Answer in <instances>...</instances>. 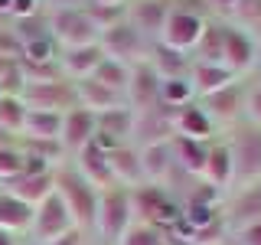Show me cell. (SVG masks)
Segmentation results:
<instances>
[{
    "label": "cell",
    "instance_id": "cell-30",
    "mask_svg": "<svg viewBox=\"0 0 261 245\" xmlns=\"http://www.w3.org/2000/svg\"><path fill=\"white\" fill-rule=\"evenodd\" d=\"M59 134H62V114L30 111L27 108V121H23L20 141H59Z\"/></svg>",
    "mask_w": 261,
    "mask_h": 245
},
{
    "label": "cell",
    "instance_id": "cell-19",
    "mask_svg": "<svg viewBox=\"0 0 261 245\" xmlns=\"http://www.w3.org/2000/svg\"><path fill=\"white\" fill-rule=\"evenodd\" d=\"M69 163L88 180V183L95 186L98 193H105V190H111V186H114L111 163H108V151H101V147H98L95 141L88 144V147H82L75 157H69Z\"/></svg>",
    "mask_w": 261,
    "mask_h": 245
},
{
    "label": "cell",
    "instance_id": "cell-9",
    "mask_svg": "<svg viewBox=\"0 0 261 245\" xmlns=\"http://www.w3.org/2000/svg\"><path fill=\"white\" fill-rule=\"evenodd\" d=\"M222 219H225V229L228 235L235 229H245L251 223L261 219V180H251V183H242V186H232L222 200Z\"/></svg>",
    "mask_w": 261,
    "mask_h": 245
},
{
    "label": "cell",
    "instance_id": "cell-4",
    "mask_svg": "<svg viewBox=\"0 0 261 245\" xmlns=\"http://www.w3.org/2000/svg\"><path fill=\"white\" fill-rule=\"evenodd\" d=\"M225 144L235 163V186L261 180V128L251 121H239L235 128H228Z\"/></svg>",
    "mask_w": 261,
    "mask_h": 245
},
{
    "label": "cell",
    "instance_id": "cell-44",
    "mask_svg": "<svg viewBox=\"0 0 261 245\" xmlns=\"http://www.w3.org/2000/svg\"><path fill=\"white\" fill-rule=\"evenodd\" d=\"M228 245H261V219L245 229H235L232 235H228Z\"/></svg>",
    "mask_w": 261,
    "mask_h": 245
},
{
    "label": "cell",
    "instance_id": "cell-33",
    "mask_svg": "<svg viewBox=\"0 0 261 245\" xmlns=\"http://www.w3.org/2000/svg\"><path fill=\"white\" fill-rule=\"evenodd\" d=\"M196 102V92L190 85V76L183 79H160V108L167 111H179L186 105Z\"/></svg>",
    "mask_w": 261,
    "mask_h": 245
},
{
    "label": "cell",
    "instance_id": "cell-45",
    "mask_svg": "<svg viewBox=\"0 0 261 245\" xmlns=\"http://www.w3.org/2000/svg\"><path fill=\"white\" fill-rule=\"evenodd\" d=\"M0 59H20V39L13 36V27L0 30Z\"/></svg>",
    "mask_w": 261,
    "mask_h": 245
},
{
    "label": "cell",
    "instance_id": "cell-47",
    "mask_svg": "<svg viewBox=\"0 0 261 245\" xmlns=\"http://www.w3.org/2000/svg\"><path fill=\"white\" fill-rule=\"evenodd\" d=\"M46 245H85V232H82V229H72L69 235H62V239H56V242H46Z\"/></svg>",
    "mask_w": 261,
    "mask_h": 245
},
{
    "label": "cell",
    "instance_id": "cell-7",
    "mask_svg": "<svg viewBox=\"0 0 261 245\" xmlns=\"http://www.w3.org/2000/svg\"><path fill=\"white\" fill-rule=\"evenodd\" d=\"M98 46L105 49V56H108V59L127 65V69H134V65L147 62L153 43L147 36H141V33L130 27L127 20H121V23H114V27H108L101 36H98Z\"/></svg>",
    "mask_w": 261,
    "mask_h": 245
},
{
    "label": "cell",
    "instance_id": "cell-42",
    "mask_svg": "<svg viewBox=\"0 0 261 245\" xmlns=\"http://www.w3.org/2000/svg\"><path fill=\"white\" fill-rule=\"evenodd\" d=\"M245 121L261 128V79L255 85H248V92H245Z\"/></svg>",
    "mask_w": 261,
    "mask_h": 245
},
{
    "label": "cell",
    "instance_id": "cell-2",
    "mask_svg": "<svg viewBox=\"0 0 261 245\" xmlns=\"http://www.w3.org/2000/svg\"><path fill=\"white\" fill-rule=\"evenodd\" d=\"M130 206H134V219L147 223L160 232H170L179 219H183V206L167 186H153V183H141L130 190Z\"/></svg>",
    "mask_w": 261,
    "mask_h": 245
},
{
    "label": "cell",
    "instance_id": "cell-18",
    "mask_svg": "<svg viewBox=\"0 0 261 245\" xmlns=\"http://www.w3.org/2000/svg\"><path fill=\"white\" fill-rule=\"evenodd\" d=\"M0 190L10 193L13 200H20L23 206L36 209L39 203H43L46 196L56 190V170H46V174H27V170H23L20 177L7 180V183L0 186Z\"/></svg>",
    "mask_w": 261,
    "mask_h": 245
},
{
    "label": "cell",
    "instance_id": "cell-35",
    "mask_svg": "<svg viewBox=\"0 0 261 245\" xmlns=\"http://www.w3.org/2000/svg\"><path fill=\"white\" fill-rule=\"evenodd\" d=\"M23 121H27V105L20 102V95H4L0 98V128L7 134L20 137L23 134Z\"/></svg>",
    "mask_w": 261,
    "mask_h": 245
},
{
    "label": "cell",
    "instance_id": "cell-27",
    "mask_svg": "<svg viewBox=\"0 0 261 245\" xmlns=\"http://www.w3.org/2000/svg\"><path fill=\"white\" fill-rule=\"evenodd\" d=\"M173 160H176V170H183L186 177L193 180H202L206 174V157H209V144H199V141H186V137H173Z\"/></svg>",
    "mask_w": 261,
    "mask_h": 245
},
{
    "label": "cell",
    "instance_id": "cell-34",
    "mask_svg": "<svg viewBox=\"0 0 261 245\" xmlns=\"http://www.w3.org/2000/svg\"><path fill=\"white\" fill-rule=\"evenodd\" d=\"M20 62H30V65H56V62H59V46H56L53 36L23 43L20 46Z\"/></svg>",
    "mask_w": 261,
    "mask_h": 245
},
{
    "label": "cell",
    "instance_id": "cell-48",
    "mask_svg": "<svg viewBox=\"0 0 261 245\" xmlns=\"http://www.w3.org/2000/svg\"><path fill=\"white\" fill-rule=\"evenodd\" d=\"M0 245H20V235L7 232V229H0Z\"/></svg>",
    "mask_w": 261,
    "mask_h": 245
},
{
    "label": "cell",
    "instance_id": "cell-6",
    "mask_svg": "<svg viewBox=\"0 0 261 245\" xmlns=\"http://www.w3.org/2000/svg\"><path fill=\"white\" fill-rule=\"evenodd\" d=\"M72 229H79L75 219H72L69 206L62 203V196L53 190L36 209H33V223H30L27 239H30V245H46V242H56V239H62V235H69Z\"/></svg>",
    "mask_w": 261,
    "mask_h": 245
},
{
    "label": "cell",
    "instance_id": "cell-25",
    "mask_svg": "<svg viewBox=\"0 0 261 245\" xmlns=\"http://www.w3.org/2000/svg\"><path fill=\"white\" fill-rule=\"evenodd\" d=\"M72 85H75V105L85 108V111H92V114H101V111H111V108L127 105L124 95L105 88L101 82H95V79H82V82H72Z\"/></svg>",
    "mask_w": 261,
    "mask_h": 245
},
{
    "label": "cell",
    "instance_id": "cell-43",
    "mask_svg": "<svg viewBox=\"0 0 261 245\" xmlns=\"http://www.w3.org/2000/svg\"><path fill=\"white\" fill-rule=\"evenodd\" d=\"M176 13H186V16H199V20H212V10L206 0H170Z\"/></svg>",
    "mask_w": 261,
    "mask_h": 245
},
{
    "label": "cell",
    "instance_id": "cell-22",
    "mask_svg": "<svg viewBox=\"0 0 261 245\" xmlns=\"http://www.w3.org/2000/svg\"><path fill=\"white\" fill-rule=\"evenodd\" d=\"M202 183L216 186L219 193H228L235 186V163H232V151H228L225 137H216L209 144V157H206V174Z\"/></svg>",
    "mask_w": 261,
    "mask_h": 245
},
{
    "label": "cell",
    "instance_id": "cell-37",
    "mask_svg": "<svg viewBox=\"0 0 261 245\" xmlns=\"http://www.w3.org/2000/svg\"><path fill=\"white\" fill-rule=\"evenodd\" d=\"M118 245H170V242H167V232H160V229L134 219V223L127 226V232L118 239Z\"/></svg>",
    "mask_w": 261,
    "mask_h": 245
},
{
    "label": "cell",
    "instance_id": "cell-32",
    "mask_svg": "<svg viewBox=\"0 0 261 245\" xmlns=\"http://www.w3.org/2000/svg\"><path fill=\"white\" fill-rule=\"evenodd\" d=\"M225 23H232L235 30H242L245 36H251L261 46V0H239Z\"/></svg>",
    "mask_w": 261,
    "mask_h": 245
},
{
    "label": "cell",
    "instance_id": "cell-52",
    "mask_svg": "<svg viewBox=\"0 0 261 245\" xmlns=\"http://www.w3.org/2000/svg\"><path fill=\"white\" fill-rule=\"evenodd\" d=\"M0 98H4V95H0Z\"/></svg>",
    "mask_w": 261,
    "mask_h": 245
},
{
    "label": "cell",
    "instance_id": "cell-15",
    "mask_svg": "<svg viewBox=\"0 0 261 245\" xmlns=\"http://www.w3.org/2000/svg\"><path fill=\"white\" fill-rule=\"evenodd\" d=\"M124 102H127V108L134 111V114L153 111L160 105V76L147 62H141V65L130 69V82H127Z\"/></svg>",
    "mask_w": 261,
    "mask_h": 245
},
{
    "label": "cell",
    "instance_id": "cell-5",
    "mask_svg": "<svg viewBox=\"0 0 261 245\" xmlns=\"http://www.w3.org/2000/svg\"><path fill=\"white\" fill-rule=\"evenodd\" d=\"M49 20V36L56 39L59 49H75V46H88V43H98V27L88 20V13L82 10V4H69V7H59V10H49L46 13Z\"/></svg>",
    "mask_w": 261,
    "mask_h": 245
},
{
    "label": "cell",
    "instance_id": "cell-46",
    "mask_svg": "<svg viewBox=\"0 0 261 245\" xmlns=\"http://www.w3.org/2000/svg\"><path fill=\"white\" fill-rule=\"evenodd\" d=\"M209 4V10H212V20H228V16H232V10H235V4H239V0H206Z\"/></svg>",
    "mask_w": 261,
    "mask_h": 245
},
{
    "label": "cell",
    "instance_id": "cell-24",
    "mask_svg": "<svg viewBox=\"0 0 261 245\" xmlns=\"http://www.w3.org/2000/svg\"><path fill=\"white\" fill-rule=\"evenodd\" d=\"M141 151V167H144V183L153 186H167V180L173 177L176 160H173V144H147L137 147Z\"/></svg>",
    "mask_w": 261,
    "mask_h": 245
},
{
    "label": "cell",
    "instance_id": "cell-1",
    "mask_svg": "<svg viewBox=\"0 0 261 245\" xmlns=\"http://www.w3.org/2000/svg\"><path fill=\"white\" fill-rule=\"evenodd\" d=\"M56 193H59L62 203L69 206L75 226L82 232H88V229L95 226V212H98V190L72 167L69 160L56 167Z\"/></svg>",
    "mask_w": 261,
    "mask_h": 245
},
{
    "label": "cell",
    "instance_id": "cell-29",
    "mask_svg": "<svg viewBox=\"0 0 261 245\" xmlns=\"http://www.w3.org/2000/svg\"><path fill=\"white\" fill-rule=\"evenodd\" d=\"M222 30H225V23H222V20H209V23H206V30H202V36H199V43H196V49L190 53V62L222 65V46H225Z\"/></svg>",
    "mask_w": 261,
    "mask_h": 245
},
{
    "label": "cell",
    "instance_id": "cell-49",
    "mask_svg": "<svg viewBox=\"0 0 261 245\" xmlns=\"http://www.w3.org/2000/svg\"><path fill=\"white\" fill-rule=\"evenodd\" d=\"M85 4H101V7H121L124 0H85Z\"/></svg>",
    "mask_w": 261,
    "mask_h": 245
},
{
    "label": "cell",
    "instance_id": "cell-17",
    "mask_svg": "<svg viewBox=\"0 0 261 245\" xmlns=\"http://www.w3.org/2000/svg\"><path fill=\"white\" fill-rule=\"evenodd\" d=\"M95 141V114L85 111V108H69L62 114V134H59V144L65 151V157H75L82 147H88Z\"/></svg>",
    "mask_w": 261,
    "mask_h": 245
},
{
    "label": "cell",
    "instance_id": "cell-12",
    "mask_svg": "<svg viewBox=\"0 0 261 245\" xmlns=\"http://www.w3.org/2000/svg\"><path fill=\"white\" fill-rule=\"evenodd\" d=\"M170 10H173L170 0H124V20L141 33V36L150 39V43L160 39Z\"/></svg>",
    "mask_w": 261,
    "mask_h": 245
},
{
    "label": "cell",
    "instance_id": "cell-36",
    "mask_svg": "<svg viewBox=\"0 0 261 245\" xmlns=\"http://www.w3.org/2000/svg\"><path fill=\"white\" fill-rule=\"evenodd\" d=\"M92 79L101 82L105 88H111V92L124 95V92H127V82H130V69H127V65H121V62H114V59H105V62L95 69Z\"/></svg>",
    "mask_w": 261,
    "mask_h": 245
},
{
    "label": "cell",
    "instance_id": "cell-28",
    "mask_svg": "<svg viewBox=\"0 0 261 245\" xmlns=\"http://www.w3.org/2000/svg\"><path fill=\"white\" fill-rule=\"evenodd\" d=\"M147 65H150L160 79H183V76H190L193 62H190V56L173 53V49H167L163 43H153L150 56H147Z\"/></svg>",
    "mask_w": 261,
    "mask_h": 245
},
{
    "label": "cell",
    "instance_id": "cell-38",
    "mask_svg": "<svg viewBox=\"0 0 261 245\" xmlns=\"http://www.w3.org/2000/svg\"><path fill=\"white\" fill-rule=\"evenodd\" d=\"M27 79H23L20 59H0V95H20Z\"/></svg>",
    "mask_w": 261,
    "mask_h": 245
},
{
    "label": "cell",
    "instance_id": "cell-21",
    "mask_svg": "<svg viewBox=\"0 0 261 245\" xmlns=\"http://www.w3.org/2000/svg\"><path fill=\"white\" fill-rule=\"evenodd\" d=\"M173 131L176 137H186V141H199V144H209L219 137V128L212 125V118L199 108V102L186 105L173 114Z\"/></svg>",
    "mask_w": 261,
    "mask_h": 245
},
{
    "label": "cell",
    "instance_id": "cell-16",
    "mask_svg": "<svg viewBox=\"0 0 261 245\" xmlns=\"http://www.w3.org/2000/svg\"><path fill=\"white\" fill-rule=\"evenodd\" d=\"M173 114L176 111H167V108H153V111H144L137 114L134 121V137H130V144L134 147H147V144H167L176 137L173 131Z\"/></svg>",
    "mask_w": 261,
    "mask_h": 245
},
{
    "label": "cell",
    "instance_id": "cell-14",
    "mask_svg": "<svg viewBox=\"0 0 261 245\" xmlns=\"http://www.w3.org/2000/svg\"><path fill=\"white\" fill-rule=\"evenodd\" d=\"M206 23H209V20H199V16H186V13L170 10L167 27H163V33H160L157 43H163L167 49H173V53L190 56L193 49H196V43H199L202 30H206Z\"/></svg>",
    "mask_w": 261,
    "mask_h": 245
},
{
    "label": "cell",
    "instance_id": "cell-41",
    "mask_svg": "<svg viewBox=\"0 0 261 245\" xmlns=\"http://www.w3.org/2000/svg\"><path fill=\"white\" fill-rule=\"evenodd\" d=\"M39 13H46V7H43V0H10V23L16 20H30V16H39Z\"/></svg>",
    "mask_w": 261,
    "mask_h": 245
},
{
    "label": "cell",
    "instance_id": "cell-13",
    "mask_svg": "<svg viewBox=\"0 0 261 245\" xmlns=\"http://www.w3.org/2000/svg\"><path fill=\"white\" fill-rule=\"evenodd\" d=\"M134 121H137V114L130 111L127 105L95 114V144L101 147V151H114L118 144H130V137H134Z\"/></svg>",
    "mask_w": 261,
    "mask_h": 245
},
{
    "label": "cell",
    "instance_id": "cell-26",
    "mask_svg": "<svg viewBox=\"0 0 261 245\" xmlns=\"http://www.w3.org/2000/svg\"><path fill=\"white\" fill-rule=\"evenodd\" d=\"M232 82H239V76H232L225 65H206V62L190 65V85H193L196 98L216 95V92H222V88H228Z\"/></svg>",
    "mask_w": 261,
    "mask_h": 245
},
{
    "label": "cell",
    "instance_id": "cell-10",
    "mask_svg": "<svg viewBox=\"0 0 261 245\" xmlns=\"http://www.w3.org/2000/svg\"><path fill=\"white\" fill-rule=\"evenodd\" d=\"M245 92H248V85H245V79H239L228 88H222V92L196 98V102H199V108L212 118V125L228 131V128L239 125V121H245Z\"/></svg>",
    "mask_w": 261,
    "mask_h": 245
},
{
    "label": "cell",
    "instance_id": "cell-50",
    "mask_svg": "<svg viewBox=\"0 0 261 245\" xmlns=\"http://www.w3.org/2000/svg\"><path fill=\"white\" fill-rule=\"evenodd\" d=\"M258 72H261V46H258Z\"/></svg>",
    "mask_w": 261,
    "mask_h": 245
},
{
    "label": "cell",
    "instance_id": "cell-23",
    "mask_svg": "<svg viewBox=\"0 0 261 245\" xmlns=\"http://www.w3.org/2000/svg\"><path fill=\"white\" fill-rule=\"evenodd\" d=\"M108 163H111L114 186H124V190H134V186H141V183H144L141 151H137L134 144H118L114 151H108Z\"/></svg>",
    "mask_w": 261,
    "mask_h": 245
},
{
    "label": "cell",
    "instance_id": "cell-3",
    "mask_svg": "<svg viewBox=\"0 0 261 245\" xmlns=\"http://www.w3.org/2000/svg\"><path fill=\"white\" fill-rule=\"evenodd\" d=\"M134 223V206H130V190L124 186H111V190L98 193V212L92 232L98 235V245H118V239L127 232Z\"/></svg>",
    "mask_w": 261,
    "mask_h": 245
},
{
    "label": "cell",
    "instance_id": "cell-51",
    "mask_svg": "<svg viewBox=\"0 0 261 245\" xmlns=\"http://www.w3.org/2000/svg\"><path fill=\"white\" fill-rule=\"evenodd\" d=\"M75 4H85V0H75Z\"/></svg>",
    "mask_w": 261,
    "mask_h": 245
},
{
    "label": "cell",
    "instance_id": "cell-20",
    "mask_svg": "<svg viewBox=\"0 0 261 245\" xmlns=\"http://www.w3.org/2000/svg\"><path fill=\"white\" fill-rule=\"evenodd\" d=\"M108 56L98 43L88 46H75V49H59V72L69 82H82V79H92L95 69L101 65Z\"/></svg>",
    "mask_w": 261,
    "mask_h": 245
},
{
    "label": "cell",
    "instance_id": "cell-8",
    "mask_svg": "<svg viewBox=\"0 0 261 245\" xmlns=\"http://www.w3.org/2000/svg\"><path fill=\"white\" fill-rule=\"evenodd\" d=\"M20 102L30 111H53L65 114L69 108H75V85L69 79H53V82H27L20 92Z\"/></svg>",
    "mask_w": 261,
    "mask_h": 245
},
{
    "label": "cell",
    "instance_id": "cell-31",
    "mask_svg": "<svg viewBox=\"0 0 261 245\" xmlns=\"http://www.w3.org/2000/svg\"><path fill=\"white\" fill-rule=\"evenodd\" d=\"M30 223H33V209L23 206L20 200H13L10 193L0 190V229H7L13 235H27Z\"/></svg>",
    "mask_w": 261,
    "mask_h": 245
},
{
    "label": "cell",
    "instance_id": "cell-39",
    "mask_svg": "<svg viewBox=\"0 0 261 245\" xmlns=\"http://www.w3.org/2000/svg\"><path fill=\"white\" fill-rule=\"evenodd\" d=\"M10 27H13V36L20 39V46H23V43H33V39L49 36V20H46V13L30 16V20H16V23H10Z\"/></svg>",
    "mask_w": 261,
    "mask_h": 245
},
{
    "label": "cell",
    "instance_id": "cell-11",
    "mask_svg": "<svg viewBox=\"0 0 261 245\" xmlns=\"http://www.w3.org/2000/svg\"><path fill=\"white\" fill-rule=\"evenodd\" d=\"M222 39H225V46H222V65L232 72V76L245 79L248 72H258V43H255V39L245 36L242 30H235L232 23H225Z\"/></svg>",
    "mask_w": 261,
    "mask_h": 245
},
{
    "label": "cell",
    "instance_id": "cell-40",
    "mask_svg": "<svg viewBox=\"0 0 261 245\" xmlns=\"http://www.w3.org/2000/svg\"><path fill=\"white\" fill-rule=\"evenodd\" d=\"M20 174H23V151H20V144L0 147V186H4L7 180L20 177Z\"/></svg>",
    "mask_w": 261,
    "mask_h": 245
}]
</instances>
